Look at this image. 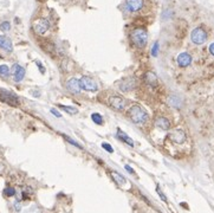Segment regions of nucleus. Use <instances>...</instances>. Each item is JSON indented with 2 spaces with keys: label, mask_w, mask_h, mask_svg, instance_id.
Returning a JSON list of instances; mask_svg holds the SVG:
<instances>
[{
  "label": "nucleus",
  "mask_w": 214,
  "mask_h": 213,
  "mask_svg": "<svg viewBox=\"0 0 214 213\" xmlns=\"http://www.w3.org/2000/svg\"><path fill=\"white\" fill-rule=\"evenodd\" d=\"M126 116L136 124H144L148 121V112L140 104H134L127 110Z\"/></svg>",
  "instance_id": "f257e3e1"
},
{
  "label": "nucleus",
  "mask_w": 214,
  "mask_h": 213,
  "mask_svg": "<svg viewBox=\"0 0 214 213\" xmlns=\"http://www.w3.org/2000/svg\"><path fill=\"white\" fill-rule=\"evenodd\" d=\"M130 41H133L134 45L137 47H144L148 41V33L147 31L142 27H137L130 32Z\"/></svg>",
  "instance_id": "f03ea898"
},
{
  "label": "nucleus",
  "mask_w": 214,
  "mask_h": 213,
  "mask_svg": "<svg viewBox=\"0 0 214 213\" xmlns=\"http://www.w3.org/2000/svg\"><path fill=\"white\" fill-rule=\"evenodd\" d=\"M0 101L11 106H18L20 104L19 97L12 91H8V90H5V89H0Z\"/></svg>",
  "instance_id": "7ed1b4c3"
},
{
  "label": "nucleus",
  "mask_w": 214,
  "mask_h": 213,
  "mask_svg": "<svg viewBox=\"0 0 214 213\" xmlns=\"http://www.w3.org/2000/svg\"><path fill=\"white\" fill-rule=\"evenodd\" d=\"M108 104L111 106L112 109L122 112L127 108V100L121 95H112L108 98Z\"/></svg>",
  "instance_id": "20e7f679"
},
{
  "label": "nucleus",
  "mask_w": 214,
  "mask_h": 213,
  "mask_svg": "<svg viewBox=\"0 0 214 213\" xmlns=\"http://www.w3.org/2000/svg\"><path fill=\"white\" fill-rule=\"evenodd\" d=\"M79 83H81L82 90H85V91H91L95 92L98 90V84L96 83V81L89 76H83L79 78Z\"/></svg>",
  "instance_id": "39448f33"
},
{
  "label": "nucleus",
  "mask_w": 214,
  "mask_h": 213,
  "mask_svg": "<svg viewBox=\"0 0 214 213\" xmlns=\"http://www.w3.org/2000/svg\"><path fill=\"white\" fill-rule=\"evenodd\" d=\"M190 39H192V41H193L194 44L201 45V44H204L205 41H207V33H206V31L202 27H196V29H194L192 31Z\"/></svg>",
  "instance_id": "423d86ee"
},
{
  "label": "nucleus",
  "mask_w": 214,
  "mask_h": 213,
  "mask_svg": "<svg viewBox=\"0 0 214 213\" xmlns=\"http://www.w3.org/2000/svg\"><path fill=\"white\" fill-rule=\"evenodd\" d=\"M136 85H137V82L135 79V77H127L118 83V89L123 92H129L136 89Z\"/></svg>",
  "instance_id": "0eeeda50"
},
{
  "label": "nucleus",
  "mask_w": 214,
  "mask_h": 213,
  "mask_svg": "<svg viewBox=\"0 0 214 213\" xmlns=\"http://www.w3.org/2000/svg\"><path fill=\"white\" fill-rule=\"evenodd\" d=\"M49 29H50V21L47 19L40 18L33 23V30L37 35H44Z\"/></svg>",
  "instance_id": "6e6552de"
},
{
  "label": "nucleus",
  "mask_w": 214,
  "mask_h": 213,
  "mask_svg": "<svg viewBox=\"0 0 214 213\" xmlns=\"http://www.w3.org/2000/svg\"><path fill=\"white\" fill-rule=\"evenodd\" d=\"M12 75H13L14 82L20 83L24 79V77H25V69L20 64H13V66H12Z\"/></svg>",
  "instance_id": "1a4fd4ad"
},
{
  "label": "nucleus",
  "mask_w": 214,
  "mask_h": 213,
  "mask_svg": "<svg viewBox=\"0 0 214 213\" xmlns=\"http://www.w3.org/2000/svg\"><path fill=\"white\" fill-rule=\"evenodd\" d=\"M169 139L174 142V143H178V145H181L186 141V134L184 133V130L181 129H175L174 132H172L169 134Z\"/></svg>",
  "instance_id": "9d476101"
},
{
  "label": "nucleus",
  "mask_w": 214,
  "mask_h": 213,
  "mask_svg": "<svg viewBox=\"0 0 214 213\" xmlns=\"http://www.w3.org/2000/svg\"><path fill=\"white\" fill-rule=\"evenodd\" d=\"M67 89L72 94H79L82 90L79 79L78 78H70L67 82Z\"/></svg>",
  "instance_id": "9b49d317"
},
{
  "label": "nucleus",
  "mask_w": 214,
  "mask_h": 213,
  "mask_svg": "<svg viewBox=\"0 0 214 213\" xmlns=\"http://www.w3.org/2000/svg\"><path fill=\"white\" fill-rule=\"evenodd\" d=\"M143 0H126V7L130 12H137L143 7Z\"/></svg>",
  "instance_id": "f8f14e48"
},
{
  "label": "nucleus",
  "mask_w": 214,
  "mask_h": 213,
  "mask_svg": "<svg viewBox=\"0 0 214 213\" xmlns=\"http://www.w3.org/2000/svg\"><path fill=\"white\" fill-rule=\"evenodd\" d=\"M176 61H178V64L180 68H187L192 63V57L187 52H182V53H180L178 56Z\"/></svg>",
  "instance_id": "ddd939ff"
},
{
  "label": "nucleus",
  "mask_w": 214,
  "mask_h": 213,
  "mask_svg": "<svg viewBox=\"0 0 214 213\" xmlns=\"http://www.w3.org/2000/svg\"><path fill=\"white\" fill-rule=\"evenodd\" d=\"M143 81L146 84L150 86H156L158 85V77L156 75L152 72V71H147L144 75H143Z\"/></svg>",
  "instance_id": "4468645a"
},
{
  "label": "nucleus",
  "mask_w": 214,
  "mask_h": 213,
  "mask_svg": "<svg viewBox=\"0 0 214 213\" xmlns=\"http://www.w3.org/2000/svg\"><path fill=\"white\" fill-rule=\"evenodd\" d=\"M0 49H3L6 52H12L13 51V45L10 38L5 36H0Z\"/></svg>",
  "instance_id": "2eb2a0df"
},
{
  "label": "nucleus",
  "mask_w": 214,
  "mask_h": 213,
  "mask_svg": "<svg viewBox=\"0 0 214 213\" xmlns=\"http://www.w3.org/2000/svg\"><path fill=\"white\" fill-rule=\"evenodd\" d=\"M155 126L158 127L160 129H162V130H168L169 128H170V122H169V120L167 117L158 116L155 120Z\"/></svg>",
  "instance_id": "dca6fc26"
},
{
  "label": "nucleus",
  "mask_w": 214,
  "mask_h": 213,
  "mask_svg": "<svg viewBox=\"0 0 214 213\" xmlns=\"http://www.w3.org/2000/svg\"><path fill=\"white\" fill-rule=\"evenodd\" d=\"M116 137H118V139H120L122 142H124V143L129 145L130 147H134V146H135V145H134L133 139H131V137H129L126 133H123L122 130H120V129L117 130V135H116Z\"/></svg>",
  "instance_id": "f3484780"
},
{
  "label": "nucleus",
  "mask_w": 214,
  "mask_h": 213,
  "mask_svg": "<svg viewBox=\"0 0 214 213\" xmlns=\"http://www.w3.org/2000/svg\"><path fill=\"white\" fill-rule=\"evenodd\" d=\"M109 173H110V175H111L112 180L115 181V183H117V185H120V186H123V185H126V179H124V177L123 175H121L120 173L115 172V171H109Z\"/></svg>",
  "instance_id": "a211bd4d"
},
{
  "label": "nucleus",
  "mask_w": 214,
  "mask_h": 213,
  "mask_svg": "<svg viewBox=\"0 0 214 213\" xmlns=\"http://www.w3.org/2000/svg\"><path fill=\"white\" fill-rule=\"evenodd\" d=\"M59 108H61L62 110H64V112L69 114V115H76L77 112H78V109H77L76 106H64V104H59Z\"/></svg>",
  "instance_id": "6ab92c4d"
},
{
  "label": "nucleus",
  "mask_w": 214,
  "mask_h": 213,
  "mask_svg": "<svg viewBox=\"0 0 214 213\" xmlns=\"http://www.w3.org/2000/svg\"><path fill=\"white\" fill-rule=\"evenodd\" d=\"M91 120L94 121V123H96L98 126H102L104 123V120H103V116L98 112H94L91 115Z\"/></svg>",
  "instance_id": "aec40b11"
},
{
  "label": "nucleus",
  "mask_w": 214,
  "mask_h": 213,
  "mask_svg": "<svg viewBox=\"0 0 214 213\" xmlns=\"http://www.w3.org/2000/svg\"><path fill=\"white\" fill-rule=\"evenodd\" d=\"M0 76L4 77V78H7L10 76V68L7 65H0Z\"/></svg>",
  "instance_id": "412c9836"
},
{
  "label": "nucleus",
  "mask_w": 214,
  "mask_h": 213,
  "mask_svg": "<svg viewBox=\"0 0 214 213\" xmlns=\"http://www.w3.org/2000/svg\"><path fill=\"white\" fill-rule=\"evenodd\" d=\"M4 194H5L6 197H14L15 195V189L13 187H6L4 189Z\"/></svg>",
  "instance_id": "4be33fe9"
},
{
  "label": "nucleus",
  "mask_w": 214,
  "mask_h": 213,
  "mask_svg": "<svg viewBox=\"0 0 214 213\" xmlns=\"http://www.w3.org/2000/svg\"><path fill=\"white\" fill-rule=\"evenodd\" d=\"M170 103H172V106H176V108H180V106H181V100L176 96H170Z\"/></svg>",
  "instance_id": "5701e85b"
},
{
  "label": "nucleus",
  "mask_w": 214,
  "mask_h": 213,
  "mask_svg": "<svg viewBox=\"0 0 214 213\" xmlns=\"http://www.w3.org/2000/svg\"><path fill=\"white\" fill-rule=\"evenodd\" d=\"M62 135H63V137H64V139H65V140H67V141L69 142V143H71L72 146H75L76 148H79V149H82V146H81V145H78V143H77L76 141H73V140H72V139H70V137L67 136V135H65V134H62Z\"/></svg>",
  "instance_id": "b1692460"
},
{
  "label": "nucleus",
  "mask_w": 214,
  "mask_h": 213,
  "mask_svg": "<svg viewBox=\"0 0 214 213\" xmlns=\"http://www.w3.org/2000/svg\"><path fill=\"white\" fill-rule=\"evenodd\" d=\"M10 29H11V24L8 21H4V23L0 24V31L7 32V31H10Z\"/></svg>",
  "instance_id": "393cba45"
},
{
  "label": "nucleus",
  "mask_w": 214,
  "mask_h": 213,
  "mask_svg": "<svg viewBox=\"0 0 214 213\" xmlns=\"http://www.w3.org/2000/svg\"><path fill=\"white\" fill-rule=\"evenodd\" d=\"M102 147L107 150V152H109V153H114V148L110 146V143H107V142H103L102 143Z\"/></svg>",
  "instance_id": "a878e982"
},
{
  "label": "nucleus",
  "mask_w": 214,
  "mask_h": 213,
  "mask_svg": "<svg viewBox=\"0 0 214 213\" xmlns=\"http://www.w3.org/2000/svg\"><path fill=\"white\" fill-rule=\"evenodd\" d=\"M156 192H158V195H160V198L162 199L163 201H166V203H167V198H166V195H164V194H163L162 193V191H161V188H160V186H156Z\"/></svg>",
  "instance_id": "bb28decb"
},
{
  "label": "nucleus",
  "mask_w": 214,
  "mask_h": 213,
  "mask_svg": "<svg viewBox=\"0 0 214 213\" xmlns=\"http://www.w3.org/2000/svg\"><path fill=\"white\" fill-rule=\"evenodd\" d=\"M158 43L156 41L155 44H154L153 49H152V55H153L154 57L158 56Z\"/></svg>",
  "instance_id": "cd10ccee"
},
{
  "label": "nucleus",
  "mask_w": 214,
  "mask_h": 213,
  "mask_svg": "<svg viewBox=\"0 0 214 213\" xmlns=\"http://www.w3.org/2000/svg\"><path fill=\"white\" fill-rule=\"evenodd\" d=\"M13 206H14V210L17 211V212H20V210H21L20 201H15V203L13 204Z\"/></svg>",
  "instance_id": "c85d7f7f"
},
{
  "label": "nucleus",
  "mask_w": 214,
  "mask_h": 213,
  "mask_svg": "<svg viewBox=\"0 0 214 213\" xmlns=\"http://www.w3.org/2000/svg\"><path fill=\"white\" fill-rule=\"evenodd\" d=\"M50 112H51V114H53V115H55V116H56L57 118H59V117L62 116V115H61V112H58L57 109H55V108H52V109H51V110H50Z\"/></svg>",
  "instance_id": "c756f323"
},
{
  "label": "nucleus",
  "mask_w": 214,
  "mask_h": 213,
  "mask_svg": "<svg viewBox=\"0 0 214 213\" xmlns=\"http://www.w3.org/2000/svg\"><path fill=\"white\" fill-rule=\"evenodd\" d=\"M124 169H126V171H127V172H129L130 173V174H135V171H134L133 168L130 167V166H129V165H126V166H124Z\"/></svg>",
  "instance_id": "7c9ffc66"
},
{
  "label": "nucleus",
  "mask_w": 214,
  "mask_h": 213,
  "mask_svg": "<svg viewBox=\"0 0 214 213\" xmlns=\"http://www.w3.org/2000/svg\"><path fill=\"white\" fill-rule=\"evenodd\" d=\"M36 64L38 65V68H39V71H40L41 74H44V72H45V69H44V66L40 64V62H36Z\"/></svg>",
  "instance_id": "2f4dec72"
},
{
  "label": "nucleus",
  "mask_w": 214,
  "mask_h": 213,
  "mask_svg": "<svg viewBox=\"0 0 214 213\" xmlns=\"http://www.w3.org/2000/svg\"><path fill=\"white\" fill-rule=\"evenodd\" d=\"M209 52L214 56V43H212V44L209 45Z\"/></svg>",
  "instance_id": "473e14b6"
},
{
  "label": "nucleus",
  "mask_w": 214,
  "mask_h": 213,
  "mask_svg": "<svg viewBox=\"0 0 214 213\" xmlns=\"http://www.w3.org/2000/svg\"><path fill=\"white\" fill-rule=\"evenodd\" d=\"M31 94L32 95H36V96H39V92L38 91H31Z\"/></svg>",
  "instance_id": "72a5a7b5"
}]
</instances>
